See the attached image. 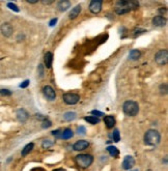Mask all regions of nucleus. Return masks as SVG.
I'll use <instances>...</instances> for the list:
<instances>
[{
  "label": "nucleus",
  "instance_id": "nucleus-5",
  "mask_svg": "<svg viewBox=\"0 0 168 171\" xmlns=\"http://www.w3.org/2000/svg\"><path fill=\"white\" fill-rule=\"evenodd\" d=\"M155 61L158 66H165L168 62V51L167 50H160L155 55Z\"/></svg>",
  "mask_w": 168,
  "mask_h": 171
},
{
  "label": "nucleus",
  "instance_id": "nucleus-37",
  "mask_svg": "<svg viewBox=\"0 0 168 171\" xmlns=\"http://www.w3.org/2000/svg\"><path fill=\"white\" fill-rule=\"evenodd\" d=\"M37 2H39V1H30V0H28V1H27V3H29V4H36V3H37Z\"/></svg>",
  "mask_w": 168,
  "mask_h": 171
},
{
  "label": "nucleus",
  "instance_id": "nucleus-3",
  "mask_svg": "<svg viewBox=\"0 0 168 171\" xmlns=\"http://www.w3.org/2000/svg\"><path fill=\"white\" fill-rule=\"evenodd\" d=\"M75 162L81 168H88L93 164L94 157L91 154H78L75 158Z\"/></svg>",
  "mask_w": 168,
  "mask_h": 171
},
{
  "label": "nucleus",
  "instance_id": "nucleus-23",
  "mask_svg": "<svg viewBox=\"0 0 168 171\" xmlns=\"http://www.w3.org/2000/svg\"><path fill=\"white\" fill-rule=\"evenodd\" d=\"M84 119H85L88 124H97L100 123V118L96 117V116H86Z\"/></svg>",
  "mask_w": 168,
  "mask_h": 171
},
{
  "label": "nucleus",
  "instance_id": "nucleus-26",
  "mask_svg": "<svg viewBox=\"0 0 168 171\" xmlns=\"http://www.w3.org/2000/svg\"><path fill=\"white\" fill-rule=\"evenodd\" d=\"M7 6H9L12 10H13V12H16V13L19 12V7L15 3H12V2H10V3H7Z\"/></svg>",
  "mask_w": 168,
  "mask_h": 171
},
{
  "label": "nucleus",
  "instance_id": "nucleus-18",
  "mask_svg": "<svg viewBox=\"0 0 168 171\" xmlns=\"http://www.w3.org/2000/svg\"><path fill=\"white\" fill-rule=\"evenodd\" d=\"M129 56H130V59H131V60H138V59L140 58V56H141V53H140L139 50L134 49V50H132L131 52H130Z\"/></svg>",
  "mask_w": 168,
  "mask_h": 171
},
{
  "label": "nucleus",
  "instance_id": "nucleus-35",
  "mask_svg": "<svg viewBox=\"0 0 168 171\" xmlns=\"http://www.w3.org/2000/svg\"><path fill=\"white\" fill-rule=\"evenodd\" d=\"M56 22H57V19H53V20H51L50 21V26H54L56 24Z\"/></svg>",
  "mask_w": 168,
  "mask_h": 171
},
{
  "label": "nucleus",
  "instance_id": "nucleus-12",
  "mask_svg": "<svg viewBox=\"0 0 168 171\" xmlns=\"http://www.w3.org/2000/svg\"><path fill=\"white\" fill-rule=\"evenodd\" d=\"M16 115H17V119L20 123H25L29 117V114L25 109H19L17 113H16Z\"/></svg>",
  "mask_w": 168,
  "mask_h": 171
},
{
  "label": "nucleus",
  "instance_id": "nucleus-1",
  "mask_svg": "<svg viewBox=\"0 0 168 171\" xmlns=\"http://www.w3.org/2000/svg\"><path fill=\"white\" fill-rule=\"evenodd\" d=\"M160 141H161V135H160V133L158 131H156V130H148L144 134L145 144L155 146L157 144H159Z\"/></svg>",
  "mask_w": 168,
  "mask_h": 171
},
{
  "label": "nucleus",
  "instance_id": "nucleus-31",
  "mask_svg": "<svg viewBox=\"0 0 168 171\" xmlns=\"http://www.w3.org/2000/svg\"><path fill=\"white\" fill-rule=\"evenodd\" d=\"M91 114H94V115H97L96 117L99 118L100 116H103L104 115V113L101 112V111H97V110H94V111H91Z\"/></svg>",
  "mask_w": 168,
  "mask_h": 171
},
{
  "label": "nucleus",
  "instance_id": "nucleus-6",
  "mask_svg": "<svg viewBox=\"0 0 168 171\" xmlns=\"http://www.w3.org/2000/svg\"><path fill=\"white\" fill-rule=\"evenodd\" d=\"M62 100L67 105H75L80 101V96L77 93H72V92H67L62 96Z\"/></svg>",
  "mask_w": 168,
  "mask_h": 171
},
{
  "label": "nucleus",
  "instance_id": "nucleus-29",
  "mask_svg": "<svg viewBox=\"0 0 168 171\" xmlns=\"http://www.w3.org/2000/svg\"><path fill=\"white\" fill-rule=\"evenodd\" d=\"M77 132H78V134H81V135H85L86 129H85V127H84L83 126H81V127H78Z\"/></svg>",
  "mask_w": 168,
  "mask_h": 171
},
{
  "label": "nucleus",
  "instance_id": "nucleus-22",
  "mask_svg": "<svg viewBox=\"0 0 168 171\" xmlns=\"http://www.w3.org/2000/svg\"><path fill=\"white\" fill-rule=\"evenodd\" d=\"M33 147H34V144H33V143H28V144H27V145L25 146V147H24V148L22 149V156H23V157L27 156V154H28L32 150V149H33Z\"/></svg>",
  "mask_w": 168,
  "mask_h": 171
},
{
  "label": "nucleus",
  "instance_id": "nucleus-19",
  "mask_svg": "<svg viewBox=\"0 0 168 171\" xmlns=\"http://www.w3.org/2000/svg\"><path fill=\"white\" fill-rule=\"evenodd\" d=\"M76 117H77V113H76V112H72V111L64 113V115H63V119L66 121H72V120H74Z\"/></svg>",
  "mask_w": 168,
  "mask_h": 171
},
{
  "label": "nucleus",
  "instance_id": "nucleus-34",
  "mask_svg": "<svg viewBox=\"0 0 168 171\" xmlns=\"http://www.w3.org/2000/svg\"><path fill=\"white\" fill-rule=\"evenodd\" d=\"M52 135H54L55 137H60L61 136V132L59 131V130H57V131H53Z\"/></svg>",
  "mask_w": 168,
  "mask_h": 171
},
{
  "label": "nucleus",
  "instance_id": "nucleus-27",
  "mask_svg": "<svg viewBox=\"0 0 168 171\" xmlns=\"http://www.w3.org/2000/svg\"><path fill=\"white\" fill-rule=\"evenodd\" d=\"M160 92H161L162 94H166L167 93V84L166 83L162 84V85L160 86Z\"/></svg>",
  "mask_w": 168,
  "mask_h": 171
},
{
  "label": "nucleus",
  "instance_id": "nucleus-17",
  "mask_svg": "<svg viewBox=\"0 0 168 171\" xmlns=\"http://www.w3.org/2000/svg\"><path fill=\"white\" fill-rule=\"evenodd\" d=\"M104 123H105V124H106L107 129H112V127L115 126V118L111 115L105 116Z\"/></svg>",
  "mask_w": 168,
  "mask_h": 171
},
{
  "label": "nucleus",
  "instance_id": "nucleus-24",
  "mask_svg": "<svg viewBox=\"0 0 168 171\" xmlns=\"http://www.w3.org/2000/svg\"><path fill=\"white\" fill-rule=\"evenodd\" d=\"M113 140H114L115 142H118V141L120 140V131H118V130H114V131H113Z\"/></svg>",
  "mask_w": 168,
  "mask_h": 171
},
{
  "label": "nucleus",
  "instance_id": "nucleus-30",
  "mask_svg": "<svg viewBox=\"0 0 168 171\" xmlns=\"http://www.w3.org/2000/svg\"><path fill=\"white\" fill-rule=\"evenodd\" d=\"M0 94H1V96H10L12 92L10 90H7V89H1V90H0Z\"/></svg>",
  "mask_w": 168,
  "mask_h": 171
},
{
  "label": "nucleus",
  "instance_id": "nucleus-36",
  "mask_svg": "<svg viewBox=\"0 0 168 171\" xmlns=\"http://www.w3.org/2000/svg\"><path fill=\"white\" fill-rule=\"evenodd\" d=\"M42 2L44 4H52L53 3V1H46V0H44V1H42Z\"/></svg>",
  "mask_w": 168,
  "mask_h": 171
},
{
  "label": "nucleus",
  "instance_id": "nucleus-4",
  "mask_svg": "<svg viewBox=\"0 0 168 171\" xmlns=\"http://www.w3.org/2000/svg\"><path fill=\"white\" fill-rule=\"evenodd\" d=\"M115 13L117 15H124L131 10V6H130V1H118L115 4Z\"/></svg>",
  "mask_w": 168,
  "mask_h": 171
},
{
  "label": "nucleus",
  "instance_id": "nucleus-33",
  "mask_svg": "<svg viewBox=\"0 0 168 171\" xmlns=\"http://www.w3.org/2000/svg\"><path fill=\"white\" fill-rule=\"evenodd\" d=\"M28 85H29V80H25V81H24V82L20 85V87H21V88H25V87H27Z\"/></svg>",
  "mask_w": 168,
  "mask_h": 171
},
{
  "label": "nucleus",
  "instance_id": "nucleus-28",
  "mask_svg": "<svg viewBox=\"0 0 168 171\" xmlns=\"http://www.w3.org/2000/svg\"><path fill=\"white\" fill-rule=\"evenodd\" d=\"M51 126H52V123H51L50 120H48V119H45V120L43 121L42 127H44V129H47V127H50Z\"/></svg>",
  "mask_w": 168,
  "mask_h": 171
},
{
  "label": "nucleus",
  "instance_id": "nucleus-13",
  "mask_svg": "<svg viewBox=\"0 0 168 171\" xmlns=\"http://www.w3.org/2000/svg\"><path fill=\"white\" fill-rule=\"evenodd\" d=\"M167 23V20L165 19L164 17H162V16H156L155 18L153 19V24L157 27H163L166 25Z\"/></svg>",
  "mask_w": 168,
  "mask_h": 171
},
{
  "label": "nucleus",
  "instance_id": "nucleus-8",
  "mask_svg": "<svg viewBox=\"0 0 168 171\" xmlns=\"http://www.w3.org/2000/svg\"><path fill=\"white\" fill-rule=\"evenodd\" d=\"M43 92H44V96L47 97L48 101H54L56 99V92L51 86H45L43 88Z\"/></svg>",
  "mask_w": 168,
  "mask_h": 171
},
{
  "label": "nucleus",
  "instance_id": "nucleus-14",
  "mask_svg": "<svg viewBox=\"0 0 168 171\" xmlns=\"http://www.w3.org/2000/svg\"><path fill=\"white\" fill-rule=\"evenodd\" d=\"M80 13H81V5L78 4V5H76L75 7H73L72 10L70 12L69 18L71 19V20H74V19H76L80 15Z\"/></svg>",
  "mask_w": 168,
  "mask_h": 171
},
{
  "label": "nucleus",
  "instance_id": "nucleus-7",
  "mask_svg": "<svg viewBox=\"0 0 168 171\" xmlns=\"http://www.w3.org/2000/svg\"><path fill=\"white\" fill-rule=\"evenodd\" d=\"M102 5L103 1H101V0H94L89 3V10L94 15H97L102 10Z\"/></svg>",
  "mask_w": 168,
  "mask_h": 171
},
{
  "label": "nucleus",
  "instance_id": "nucleus-15",
  "mask_svg": "<svg viewBox=\"0 0 168 171\" xmlns=\"http://www.w3.org/2000/svg\"><path fill=\"white\" fill-rule=\"evenodd\" d=\"M71 4H72L71 1H67V0H61V1L58 2L57 7L60 12H66L69 7H71Z\"/></svg>",
  "mask_w": 168,
  "mask_h": 171
},
{
  "label": "nucleus",
  "instance_id": "nucleus-2",
  "mask_svg": "<svg viewBox=\"0 0 168 171\" xmlns=\"http://www.w3.org/2000/svg\"><path fill=\"white\" fill-rule=\"evenodd\" d=\"M123 111L128 116H136L139 112V106L134 101H127L123 105Z\"/></svg>",
  "mask_w": 168,
  "mask_h": 171
},
{
  "label": "nucleus",
  "instance_id": "nucleus-20",
  "mask_svg": "<svg viewBox=\"0 0 168 171\" xmlns=\"http://www.w3.org/2000/svg\"><path fill=\"white\" fill-rule=\"evenodd\" d=\"M73 135H74V133L71 129H66L63 132H61V138L62 139H70V138L73 137Z\"/></svg>",
  "mask_w": 168,
  "mask_h": 171
},
{
  "label": "nucleus",
  "instance_id": "nucleus-21",
  "mask_svg": "<svg viewBox=\"0 0 168 171\" xmlns=\"http://www.w3.org/2000/svg\"><path fill=\"white\" fill-rule=\"evenodd\" d=\"M107 151L110 154L111 157H118V154H120V151H118V149L115 147V146H108L107 147Z\"/></svg>",
  "mask_w": 168,
  "mask_h": 171
},
{
  "label": "nucleus",
  "instance_id": "nucleus-11",
  "mask_svg": "<svg viewBox=\"0 0 168 171\" xmlns=\"http://www.w3.org/2000/svg\"><path fill=\"white\" fill-rule=\"evenodd\" d=\"M89 146V142L86 140H79L73 145V148L76 151H82L84 149H86Z\"/></svg>",
  "mask_w": 168,
  "mask_h": 171
},
{
  "label": "nucleus",
  "instance_id": "nucleus-32",
  "mask_svg": "<svg viewBox=\"0 0 168 171\" xmlns=\"http://www.w3.org/2000/svg\"><path fill=\"white\" fill-rule=\"evenodd\" d=\"M39 74L40 78L44 77V66H43V64H40L39 66Z\"/></svg>",
  "mask_w": 168,
  "mask_h": 171
},
{
  "label": "nucleus",
  "instance_id": "nucleus-25",
  "mask_svg": "<svg viewBox=\"0 0 168 171\" xmlns=\"http://www.w3.org/2000/svg\"><path fill=\"white\" fill-rule=\"evenodd\" d=\"M52 145H53V142H52V141H50L49 139L45 140L44 142H43V144H42L43 148H49L50 146H52Z\"/></svg>",
  "mask_w": 168,
  "mask_h": 171
},
{
  "label": "nucleus",
  "instance_id": "nucleus-16",
  "mask_svg": "<svg viewBox=\"0 0 168 171\" xmlns=\"http://www.w3.org/2000/svg\"><path fill=\"white\" fill-rule=\"evenodd\" d=\"M45 66L47 69H51V66H52V63H53V54L51 52H47L45 54Z\"/></svg>",
  "mask_w": 168,
  "mask_h": 171
},
{
  "label": "nucleus",
  "instance_id": "nucleus-38",
  "mask_svg": "<svg viewBox=\"0 0 168 171\" xmlns=\"http://www.w3.org/2000/svg\"><path fill=\"white\" fill-rule=\"evenodd\" d=\"M53 171H66V170L62 169V168H58V169H55V170H53Z\"/></svg>",
  "mask_w": 168,
  "mask_h": 171
},
{
  "label": "nucleus",
  "instance_id": "nucleus-9",
  "mask_svg": "<svg viewBox=\"0 0 168 171\" xmlns=\"http://www.w3.org/2000/svg\"><path fill=\"white\" fill-rule=\"evenodd\" d=\"M0 31H1V33L3 34L5 37H10V36H12V34L13 32V28L10 23H3L1 25V27H0Z\"/></svg>",
  "mask_w": 168,
  "mask_h": 171
},
{
  "label": "nucleus",
  "instance_id": "nucleus-10",
  "mask_svg": "<svg viewBox=\"0 0 168 171\" xmlns=\"http://www.w3.org/2000/svg\"><path fill=\"white\" fill-rule=\"evenodd\" d=\"M135 165V160L131 156H126L123 161V169L124 170H130Z\"/></svg>",
  "mask_w": 168,
  "mask_h": 171
}]
</instances>
